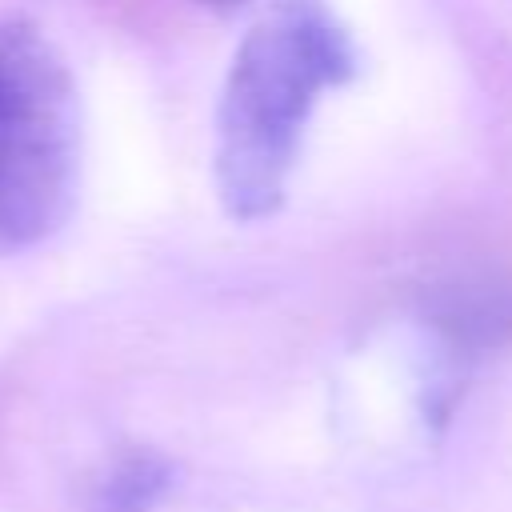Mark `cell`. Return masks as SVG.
<instances>
[{
    "instance_id": "6da1fadb",
    "label": "cell",
    "mask_w": 512,
    "mask_h": 512,
    "mask_svg": "<svg viewBox=\"0 0 512 512\" xmlns=\"http://www.w3.org/2000/svg\"><path fill=\"white\" fill-rule=\"evenodd\" d=\"M360 72V48L328 0H268L232 52L212 132L216 196L232 220H268L292 184L324 92Z\"/></svg>"
},
{
    "instance_id": "7a4b0ae2",
    "label": "cell",
    "mask_w": 512,
    "mask_h": 512,
    "mask_svg": "<svg viewBox=\"0 0 512 512\" xmlns=\"http://www.w3.org/2000/svg\"><path fill=\"white\" fill-rule=\"evenodd\" d=\"M80 188V100L56 44L0 20V256L44 244Z\"/></svg>"
},
{
    "instance_id": "3957f363",
    "label": "cell",
    "mask_w": 512,
    "mask_h": 512,
    "mask_svg": "<svg viewBox=\"0 0 512 512\" xmlns=\"http://www.w3.org/2000/svg\"><path fill=\"white\" fill-rule=\"evenodd\" d=\"M172 484V468L152 452H128L96 488V512H156Z\"/></svg>"
},
{
    "instance_id": "277c9868",
    "label": "cell",
    "mask_w": 512,
    "mask_h": 512,
    "mask_svg": "<svg viewBox=\"0 0 512 512\" xmlns=\"http://www.w3.org/2000/svg\"><path fill=\"white\" fill-rule=\"evenodd\" d=\"M204 8H216V12H236V8H244V4H252V0H200Z\"/></svg>"
}]
</instances>
